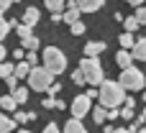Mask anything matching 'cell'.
Instances as JSON below:
<instances>
[{
	"instance_id": "1",
	"label": "cell",
	"mask_w": 146,
	"mask_h": 133,
	"mask_svg": "<svg viewBox=\"0 0 146 133\" xmlns=\"http://www.w3.org/2000/svg\"><path fill=\"white\" fill-rule=\"evenodd\" d=\"M100 105L108 108V110H115L121 105H126V87L121 82H113V79H105L100 85Z\"/></svg>"
},
{
	"instance_id": "2",
	"label": "cell",
	"mask_w": 146,
	"mask_h": 133,
	"mask_svg": "<svg viewBox=\"0 0 146 133\" xmlns=\"http://www.w3.org/2000/svg\"><path fill=\"white\" fill-rule=\"evenodd\" d=\"M77 69H82V74H85L87 85H92V87H100V85L105 82V74H103V64H100V59L85 56V59L80 62V67H77Z\"/></svg>"
},
{
	"instance_id": "3",
	"label": "cell",
	"mask_w": 146,
	"mask_h": 133,
	"mask_svg": "<svg viewBox=\"0 0 146 133\" xmlns=\"http://www.w3.org/2000/svg\"><path fill=\"white\" fill-rule=\"evenodd\" d=\"M44 67L56 77V74H62L64 69H67V56H64V51L59 49V46H46L44 49Z\"/></svg>"
},
{
	"instance_id": "4",
	"label": "cell",
	"mask_w": 146,
	"mask_h": 133,
	"mask_svg": "<svg viewBox=\"0 0 146 133\" xmlns=\"http://www.w3.org/2000/svg\"><path fill=\"white\" fill-rule=\"evenodd\" d=\"M54 85V74L46 69V67H33L31 69V77H28V87L36 90V92H49Z\"/></svg>"
},
{
	"instance_id": "5",
	"label": "cell",
	"mask_w": 146,
	"mask_h": 133,
	"mask_svg": "<svg viewBox=\"0 0 146 133\" xmlns=\"http://www.w3.org/2000/svg\"><path fill=\"white\" fill-rule=\"evenodd\" d=\"M128 92H136V90H146V74H141L139 67H128V69H121V79H118Z\"/></svg>"
},
{
	"instance_id": "6",
	"label": "cell",
	"mask_w": 146,
	"mask_h": 133,
	"mask_svg": "<svg viewBox=\"0 0 146 133\" xmlns=\"http://www.w3.org/2000/svg\"><path fill=\"white\" fill-rule=\"evenodd\" d=\"M92 110V97H87V95H77L74 100H72V118H85L87 113Z\"/></svg>"
},
{
	"instance_id": "7",
	"label": "cell",
	"mask_w": 146,
	"mask_h": 133,
	"mask_svg": "<svg viewBox=\"0 0 146 133\" xmlns=\"http://www.w3.org/2000/svg\"><path fill=\"white\" fill-rule=\"evenodd\" d=\"M133 54L128 51V49H118V54H115V64L121 67V69H128V67H133Z\"/></svg>"
},
{
	"instance_id": "8",
	"label": "cell",
	"mask_w": 146,
	"mask_h": 133,
	"mask_svg": "<svg viewBox=\"0 0 146 133\" xmlns=\"http://www.w3.org/2000/svg\"><path fill=\"white\" fill-rule=\"evenodd\" d=\"M74 5L82 10V13H95L105 5V0H74Z\"/></svg>"
},
{
	"instance_id": "9",
	"label": "cell",
	"mask_w": 146,
	"mask_h": 133,
	"mask_svg": "<svg viewBox=\"0 0 146 133\" xmlns=\"http://www.w3.org/2000/svg\"><path fill=\"white\" fill-rule=\"evenodd\" d=\"M108 49V44L105 41H90L87 46H85V56H92V59H98L103 51Z\"/></svg>"
},
{
	"instance_id": "10",
	"label": "cell",
	"mask_w": 146,
	"mask_h": 133,
	"mask_svg": "<svg viewBox=\"0 0 146 133\" xmlns=\"http://www.w3.org/2000/svg\"><path fill=\"white\" fill-rule=\"evenodd\" d=\"M64 133H87V128H85V123L80 118H69L64 123Z\"/></svg>"
},
{
	"instance_id": "11",
	"label": "cell",
	"mask_w": 146,
	"mask_h": 133,
	"mask_svg": "<svg viewBox=\"0 0 146 133\" xmlns=\"http://www.w3.org/2000/svg\"><path fill=\"white\" fill-rule=\"evenodd\" d=\"M131 54H133L136 62H146V36H141V38L136 41V46L131 49Z\"/></svg>"
},
{
	"instance_id": "12",
	"label": "cell",
	"mask_w": 146,
	"mask_h": 133,
	"mask_svg": "<svg viewBox=\"0 0 146 133\" xmlns=\"http://www.w3.org/2000/svg\"><path fill=\"white\" fill-rule=\"evenodd\" d=\"M38 15H41V13H38V8H26V13H23L21 23H26V26H31V28H33V26L38 23Z\"/></svg>"
},
{
	"instance_id": "13",
	"label": "cell",
	"mask_w": 146,
	"mask_h": 133,
	"mask_svg": "<svg viewBox=\"0 0 146 133\" xmlns=\"http://www.w3.org/2000/svg\"><path fill=\"white\" fill-rule=\"evenodd\" d=\"M108 113H110L108 108H103V105H98V108H92V120H95L98 126H103V123L108 120Z\"/></svg>"
},
{
	"instance_id": "14",
	"label": "cell",
	"mask_w": 146,
	"mask_h": 133,
	"mask_svg": "<svg viewBox=\"0 0 146 133\" xmlns=\"http://www.w3.org/2000/svg\"><path fill=\"white\" fill-rule=\"evenodd\" d=\"M13 128H15V118H10V115L0 113V133H10Z\"/></svg>"
},
{
	"instance_id": "15",
	"label": "cell",
	"mask_w": 146,
	"mask_h": 133,
	"mask_svg": "<svg viewBox=\"0 0 146 133\" xmlns=\"http://www.w3.org/2000/svg\"><path fill=\"white\" fill-rule=\"evenodd\" d=\"M118 41H121V49H128V51H131V49L136 46V41H139V38H133V33H128V31H126V33H121V36H118Z\"/></svg>"
},
{
	"instance_id": "16",
	"label": "cell",
	"mask_w": 146,
	"mask_h": 133,
	"mask_svg": "<svg viewBox=\"0 0 146 133\" xmlns=\"http://www.w3.org/2000/svg\"><path fill=\"white\" fill-rule=\"evenodd\" d=\"M31 69H33V67L23 59V62H18V64H15V77H18V79H21V77H26V79H28V77H31Z\"/></svg>"
},
{
	"instance_id": "17",
	"label": "cell",
	"mask_w": 146,
	"mask_h": 133,
	"mask_svg": "<svg viewBox=\"0 0 146 133\" xmlns=\"http://www.w3.org/2000/svg\"><path fill=\"white\" fill-rule=\"evenodd\" d=\"M0 108H3L5 113H10V110L18 108V100H15L13 95H3V97H0Z\"/></svg>"
},
{
	"instance_id": "18",
	"label": "cell",
	"mask_w": 146,
	"mask_h": 133,
	"mask_svg": "<svg viewBox=\"0 0 146 133\" xmlns=\"http://www.w3.org/2000/svg\"><path fill=\"white\" fill-rule=\"evenodd\" d=\"M80 8H69V10H64V23H69V26H74V23H80Z\"/></svg>"
},
{
	"instance_id": "19",
	"label": "cell",
	"mask_w": 146,
	"mask_h": 133,
	"mask_svg": "<svg viewBox=\"0 0 146 133\" xmlns=\"http://www.w3.org/2000/svg\"><path fill=\"white\" fill-rule=\"evenodd\" d=\"M13 28L18 31L21 41H23V38H28V36H33V33H31V26H26V23H18V21H13Z\"/></svg>"
},
{
	"instance_id": "20",
	"label": "cell",
	"mask_w": 146,
	"mask_h": 133,
	"mask_svg": "<svg viewBox=\"0 0 146 133\" xmlns=\"http://www.w3.org/2000/svg\"><path fill=\"white\" fill-rule=\"evenodd\" d=\"M28 90H31V87H15V90H13L10 95H13L15 100H18V105H23V103L28 100Z\"/></svg>"
},
{
	"instance_id": "21",
	"label": "cell",
	"mask_w": 146,
	"mask_h": 133,
	"mask_svg": "<svg viewBox=\"0 0 146 133\" xmlns=\"http://www.w3.org/2000/svg\"><path fill=\"white\" fill-rule=\"evenodd\" d=\"M64 3H67V0H44V5H46L51 13H64Z\"/></svg>"
},
{
	"instance_id": "22",
	"label": "cell",
	"mask_w": 146,
	"mask_h": 133,
	"mask_svg": "<svg viewBox=\"0 0 146 133\" xmlns=\"http://www.w3.org/2000/svg\"><path fill=\"white\" fill-rule=\"evenodd\" d=\"M13 74H15V67L8 64V62H0V79H8V77H13Z\"/></svg>"
},
{
	"instance_id": "23",
	"label": "cell",
	"mask_w": 146,
	"mask_h": 133,
	"mask_svg": "<svg viewBox=\"0 0 146 133\" xmlns=\"http://www.w3.org/2000/svg\"><path fill=\"white\" fill-rule=\"evenodd\" d=\"M123 26H126V31H128V33H133L141 23L136 21V15H126V18H123Z\"/></svg>"
},
{
	"instance_id": "24",
	"label": "cell",
	"mask_w": 146,
	"mask_h": 133,
	"mask_svg": "<svg viewBox=\"0 0 146 133\" xmlns=\"http://www.w3.org/2000/svg\"><path fill=\"white\" fill-rule=\"evenodd\" d=\"M41 105H44V108H56V110H64V103H62V100H56V97H44V100H41Z\"/></svg>"
},
{
	"instance_id": "25",
	"label": "cell",
	"mask_w": 146,
	"mask_h": 133,
	"mask_svg": "<svg viewBox=\"0 0 146 133\" xmlns=\"http://www.w3.org/2000/svg\"><path fill=\"white\" fill-rule=\"evenodd\" d=\"M23 49H26V51H38V38H36V36L23 38Z\"/></svg>"
},
{
	"instance_id": "26",
	"label": "cell",
	"mask_w": 146,
	"mask_h": 133,
	"mask_svg": "<svg viewBox=\"0 0 146 133\" xmlns=\"http://www.w3.org/2000/svg\"><path fill=\"white\" fill-rule=\"evenodd\" d=\"M13 118H15V123H28V120H33V118H36V113H23V110H18Z\"/></svg>"
},
{
	"instance_id": "27",
	"label": "cell",
	"mask_w": 146,
	"mask_h": 133,
	"mask_svg": "<svg viewBox=\"0 0 146 133\" xmlns=\"http://www.w3.org/2000/svg\"><path fill=\"white\" fill-rule=\"evenodd\" d=\"M10 28H13V23H10V21H5V18L0 15V41H3V38L10 33Z\"/></svg>"
},
{
	"instance_id": "28",
	"label": "cell",
	"mask_w": 146,
	"mask_h": 133,
	"mask_svg": "<svg viewBox=\"0 0 146 133\" xmlns=\"http://www.w3.org/2000/svg\"><path fill=\"white\" fill-rule=\"evenodd\" d=\"M72 82H74V85H80V87H82V85H87V79H85L82 69H74V72H72Z\"/></svg>"
},
{
	"instance_id": "29",
	"label": "cell",
	"mask_w": 146,
	"mask_h": 133,
	"mask_svg": "<svg viewBox=\"0 0 146 133\" xmlns=\"http://www.w3.org/2000/svg\"><path fill=\"white\" fill-rule=\"evenodd\" d=\"M26 62H28L31 67H38V51H28V54H26Z\"/></svg>"
},
{
	"instance_id": "30",
	"label": "cell",
	"mask_w": 146,
	"mask_h": 133,
	"mask_svg": "<svg viewBox=\"0 0 146 133\" xmlns=\"http://www.w3.org/2000/svg\"><path fill=\"white\" fill-rule=\"evenodd\" d=\"M133 15H136V21H139L141 26H146V8H144V5H141V8H139V10L133 13Z\"/></svg>"
},
{
	"instance_id": "31",
	"label": "cell",
	"mask_w": 146,
	"mask_h": 133,
	"mask_svg": "<svg viewBox=\"0 0 146 133\" xmlns=\"http://www.w3.org/2000/svg\"><path fill=\"white\" fill-rule=\"evenodd\" d=\"M69 28H72V36H82V33H85V23H82V21L74 23V26H69Z\"/></svg>"
},
{
	"instance_id": "32",
	"label": "cell",
	"mask_w": 146,
	"mask_h": 133,
	"mask_svg": "<svg viewBox=\"0 0 146 133\" xmlns=\"http://www.w3.org/2000/svg\"><path fill=\"white\" fill-rule=\"evenodd\" d=\"M121 118H123V120H131V118H136V115H133V108H126V105H123V108H121Z\"/></svg>"
},
{
	"instance_id": "33",
	"label": "cell",
	"mask_w": 146,
	"mask_h": 133,
	"mask_svg": "<svg viewBox=\"0 0 146 133\" xmlns=\"http://www.w3.org/2000/svg\"><path fill=\"white\" fill-rule=\"evenodd\" d=\"M26 54H28V51H26V49H23V46H21V49H15V51H13V56H15V59H18V62H23V59H26Z\"/></svg>"
},
{
	"instance_id": "34",
	"label": "cell",
	"mask_w": 146,
	"mask_h": 133,
	"mask_svg": "<svg viewBox=\"0 0 146 133\" xmlns=\"http://www.w3.org/2000/svg\"><path fill=\"white\" fill-rule=\"evenodd\" d=\"M44 133H64V131H59V126H56V123H49V126L44 128Z\"/></svg>"
},
{
	"instance_id": "35",
	"label": "cell",
	"mask_w": 146,
	"mask_h": 133,
	"mask_svg": "<svg viewBox=\"0 0 146 133\" xmlns=\"http://www.w3.org/2000/svg\"><path fill=\"white\" fill-rule=\"evenodd\" d=\"M5 85H8L10 90H15V87H18V77H15V74H13V77H8V79H5Z\"/></svg>"
},
{
	"instance_id": "36",
	"label": "cell",
	"mask_w": 146,
	"mask_h": 133,
	"mask_svg": "<svg viewBox=\"0 0 146 133\" xmlns=\"http://www.w3.org/2000/svg\"><path fill=\"white\" fill-rule=\"evenodd\" d=\"M56 92H62V85H59V82H54V85H51V90H49V97H54Z\"/></svg>"
},
{
	"instance_id": "37",
	"label": "cell",
	"mask_w": 146,
	"mask_h": 133,
	"mask_svg": "<svg viewBox=\"0 0 146 133\" xmlns=\"http://www.w3.org/2000/svg\"><path fill=\"white\" fill-rule=\"evenodd\" d=\"M10 5H13V3H10V0H0V15H3V13H5V10H8V8H10Z\"/></svg>"
},
{
	"instance_id": "38",
	"label": "cell",
	"mask_w": 146,
	"mask_h": 133,
	"mask_svg": "<svg viewBox=\"0 0 146 133\" xmlns=\"http://www.w3.org/2000/svg\"><path fill=\"white\" fill-rule=\"evenodd\" d=\"M115 118H121V110H118V108H115V110H110V113H108V120H115Z\"/></svg>"
},
{
	"instance_id": "39",
	"label": "cell",
	"mask_w": 146,
	"mask_h": 133,
	"mask_svg": "<svg viewBox=\"0 0 146 133\" xmlns=\"http://www.w3.org/2000/svg\"><path fill=\"white\" fill-rule=\"evenodd\" d=\"M103 133H115V128H113L110 123H105V126H103Z\"/></svg>"
},
{
	"instance_id": "40",
	"label": "cell",
	"mask_w": 146,
	"mask_h": 133,
	"mask_svg": "<svg viewBox=\"0 0 146 133\" xmlns=\"http://www.w3.org/2000/svg\"><path fill=\"white\" fill-rule=\"evenodd\" d=\"M123 3H128V5H136V8H141V3H144V0H123Z\"/></svg>"
},
{
	"instance_id": "41",
	"label": "cell",
	"mask_w": 146,
	"mask_h": 133,
	"mask_svg": "<svg viewBox=\"0 0 146 133\" xmlns=\"http://www.w3.org/2000/svg\"><path fill=\"white\" fill-rule=\"evenodd\" d=\"M5 54H8V51H5V46H3V41H0V62H5Z\"/></svg>"
},
{
	"instance_id": "42",
	"label": "cell",
	"mask_w": 146,
	"mask_h": 133,
	"mask_svg": "<svg viewBox=\"0 0 146 133\" xmlns=\"http://www.w3.org/2000/svg\"><path fill=\"white\" fill-rule=\"evenodd\" d=\"M115 133H131L128 128H115Z\"/></svg>"
},
{
	"instance_id": "43",
	"label": "cell",
	"mask_w": 146,
	"mask_h": 133,
	"mask_svg": "<svg viewBox=\"0 0 146 133\" xmlns=\"http://www.w3.org/2000/svg\"><path fill=\"white\" fill-rule=\"evenodd\" d=\"M136 133H146V128H141V131H136Z\"/></svg>"
},
{
	"instance_id": "44",
	"label": "cell",
	"mask_w": 146,
	"mask_h": 133,
	"mask_svg": "<svg viewBox=\"0 0 146 133\" xmlns=\"http://www.w3.org/2000/svg\"><path fill=\"white\" fill-rule=\"evenodd\" d=\"M18 133H31V131H18Z\"/></svg>"
},
{
	"instance_id": "45",
	"label": "cell",
	"mask_w": 146,
	"mask_h": 133,
	"mask_svg": "<svg viewBox=\"0 0 146 133\" xmlns=\"http://www.w3.org/2000/svg\"><path fill=\"white\" fill-rule=\"evenodd\" d=\"M10 3H21V0H10Z\"/></svg>"
},
{
	"instance_id": "46",
	"label": "cell",
	"mask_w": 146,
	"mask_h": 133,
	"mask_svg": "<svg viewBox=\"0 0 146 133\" xmlns=\"http://www.w3.org/2000/svg\"><path fill=\"white\" fill-rule=\"evenodd\" d=\"M144 115H146V110H144Z\"/></svg>"
}]
</instances>
